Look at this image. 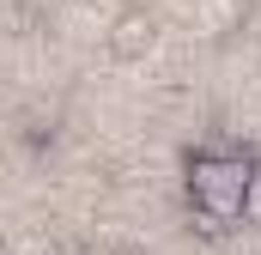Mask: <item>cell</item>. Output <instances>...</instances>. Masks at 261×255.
<instances>
[{"label": "cell", "instance_id": "cell-2", "mask_svg": "<svg viewBox=\"0 0 261 255\" xmlns=\"http://www.w3.org/2000/svg\"><path fill=\"white\" fill-rule=\"evenodd\" d=\"M103 43H110L116 61H140V55H152V43H158V12H152V6H122V12L110 18Z\"/></svg>", "mask_w": 261, "mask_h": 255}, {"label": "cell", "instance_id": "cell-4", "mask_svg": "<svg viewBox=\"0 0 261 255\" xmlns=\"http://www.w3.org/2000/svg\"><path fill=\"white\" fill-rule=\"evenodd\" d=\"M243 225H261V164H249V189H243Z\"/></svg>", "mask_w": 261, "mask_h": 255}, {"label": "cell", "instance_id": "cell-3", "mask_svg": "<svg viewBox=\"0 0 261 255\" xmlns=\"http://www.w3.org/2000/svg\"><path fill=\"white\" fill-rule=\"evenodd\" d=\"M237 18H243V0H200V12H195L200 37H225Z\"/></svg>", "mask_w": 261, "mask_h": 255}, {"label": "cell", "instance_id": "cell-5", "mask_svg": "<svg viewBox=\"0 0 261 255\" xmlns=\"http://www.w3.org/2000/svg\"><path fill=\"white\" fill-rule=\"evenodd\" d=\"M79 255H116V249H79Z\"/></svg>", "mask_w": 261, "mask_h": 255}, {"label": "cell", "instance_id": "cell-1", "mask_svg": "<svg viewBox=\"0 0 261 255\" xmlns=\"http://www.w3.org/2000/svg\"><path fill=\"white\" fill-rule=\"evenodd\" d=\"M243 189H249V164L243 158H219V152H200L189 164V194L206 219L219 225H237L243 219Z\"/></svg>", "mask_w": 261, "mask_h": 255}]
</instances>
